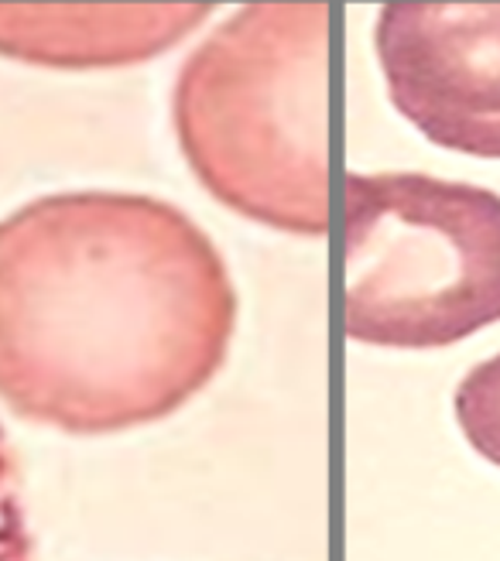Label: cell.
I'll use <instances>...</instances> for the list:
<instances>
[{
    "label": "cell",
    "instance_id": "cell-4",
    "mask_svg": "<svg viewBox=\"0 0 500 561\" xmlns=\"http://www.w3.org/2000/svg\"><path fill=\"white\" fill-rule=\"evenodd\" d=\"M374 48L408 124L439 148L500 158V4H384Z\"/></svg>",
    "mask_w": 500,
    "mask_h": 561
},
{
    "label": "cell",
    "instance_id": "cell-7",
    "mask_svg": "<svg viewBox=\"0 0 500 561\" xmlns=\"http://www.w3.org/2000/svg\"><path fill=\"white\" fill-rule=\"evenodd\" d=\"M0 561H38L14 445L0 428Z\"/></svg>",
    "mask_w": 500,
    "mask_h": 561
},
{
    "label": "cell",
    "instance_id": "cell-1",
    "mask_svg": "<svg viewBox=\"0 0 500 561\" xmlns=\"http://www.w3.org/2000/svg\"><path fill=\"white\" fill-rule=\"evenodd\" d=\"M234 329L224 254L172 203L63 192L0 219V401L18 417L155 425L224 370Z\"/></svg>",
    "mask_w": 500,
    "mask_h": 561
},
{
    "label": "cell",
    "instance_id": "cell-2",
    "mask_svg": "<svg viewBox=\"0 0 500 561\" xmlns=\"http://www.w3.org/2000/svg\"><path fill=\"white\" fill-rule=\"evenodd\" d=\"M179 148L227 209L329 230V4H247L189 55L172 96Z\"/></svg>",
    "mask_w": 500,
    "mask_h": 561
},
{
    "label": "cell",
    "instance_id": "cell-6",
    "mask_svg": "<svg viewBox=\"0 0 500 561\" xmlns=\"http://www.w3.org/2000/svg\"><path fill=\"white\" fill-rule=\"evenodd\" d=\"M456 421L477 456L500 466V353L477 363L456 387Z\"/></svg>",
    "mask_w": 500,
    "mask_h": 561
},
{
    "label": "cell",
    "instance_id": "cell-3",
    "mask_svg": "<svg viewBox=\"0 0 500 561\" xmlns=\"http://www.w3.org/2000/svg\"><path fill=\"white\" fill-rule=\"evenodd\" d=\"M346 332L442 350L500 322V195L419 172L346 179Z\"/></svg>",
    "mask_w": 500,
    "mask_h": 561
},
{
    "label": "cell",
    "instance_id": "cell-5",
    "mask_svg": "<svg viewBox=\"0 0 500 561\" xmlns=\"http://www.w3.org/2000/svg\"><path fill=\"white\" fill-rule=\"evenodd\" d=\"M213 4H0V51L55 69L145 62L206 21Z\"/></svg>",
    "mask_w": 500,
    "mask_h": 561
}]
</instances>
